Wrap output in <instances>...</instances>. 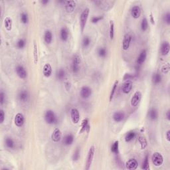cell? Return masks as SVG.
Returning a JSON list of instances; mask_svg holds the SVG:
<instances>
[{"label": "cell", "mask_w": 170, "mask_h": 170, "mask_svg": "<svg viewBox=\"0 0 170 170\" xmlns=\"http://www.w3.org/2000/svg\"><path fill=\"white\" fill-rule=\"evenodd\" d=\"M45 120L48 124H55L57 123V116L55 112L52 110H47L45 113Z\"/></svg>", "instance_id": "6da1fadb"}, {"label": "cell", "mask_w": 170, "mask_h": 170, "mask_svg": "<svg viewBox=\"0 0 170 170\" xmlns=\"http://www.w3.org/2000/svg\"><path fill=\"white\" fill-rule=\"evenodd\" d=\"M89 13H90V9L88 8H87L83 11V12L81 13V14L80 25H81V32L82 33L84 31V29H85L86 25H87L88 18V16H89Z\"/></svg>", "instance_id": "7a4b0ae2"}, {"label": "cell", "mask_w": 170, "mask_h": 170, "mask_svg": "<svg viewBox=\"0 0 170 170\" xmlns=\"http://www.w3.org/2000/svg\"><path fill=\"white\" fill-rule=\"evenodd\" d=\"M95 154V147L94 146H91L88 150V152L87 154V161H86L85 164V170H88L90 168L92 163L93 162V159Z\"/></svg>", "instance_id": "3957f363"}, {"label": "cell", "mask_w": 170, "mask_h": 170, "mask_svg": "<svg viewBox=\"0 0 170 170\" xmlns=\"http://www.w3.org/2000/svg\"><path fill=\"white\" fill-rule=\"evenodd\" d=\"M81 63V56H79L78 54H75L72 57V71L74 74L78 73L80 71V65Z\"/></svg>", "instance_id": "277c9868"}, {"label": "cell", "mask_w": 170, "mask_h": 170, "mask_svg": "<svg viewBox=\"0 0 170 170\" xmlns=\"http://www.w3.org/2000/svg\"><path fill=\"white\" fill-rule=\"evenodd\" d=\"M151 161L154 165L156 166H160L164 163V157L159 152H155L151 156Z\"/></svg>", "instance_id": "5b68a950"}, {"label": "cell", "mask_w": 170, "mask_h": 170, "mask_svg": "<svg viewBox=\"0 0 170 170\" xmlns=\"http://www.w3.org/2000/svg\"><path fill=\"white\" fill-rule=\"evenodd\" d=\"M132 40V36L130 33H126L123 37V41H122V49L124 51H127L130 48L131 41Z\"/></svg>", "instance_id": "8992f818"}, {"label": "cell", "mask_w": 170, "mask_h": 170, "mask_svg": "<svg viewBox=\"0 0 170 170\" xmlns=\"http://www.w3.org/2000/svg\"><path fill=\"white\" fill-rule=\"evenodd\" d=\"M133 87V83L131 80H126L122 85V91L124 94H128L131 92Z\"/></svg>", "instance_id": "52a82bcc"}, {"label": "cell", "mask_w": 170, "mask_h": 170, "mask_svg": "<svg viewBox=\"0 0 170 170\" xmlns=\"http://www.w3.org/2000/svg\"><path fill=\"white\" fill-rule=\"evenodd\" d=\"M92 89L91 88L88 87V86H83V87L81 88L80 90V96L82 98L87 99L92 95Z\"/></svg>", "instance_id": "ba28073f"}, {"label": "cell", "mask_w": 170, "mask_h": 170, "mask_svg": "<svg viewBox=\"0 0 170 170\" xmlns=\"http://www.w3.org/2000/svg\"><path fill=\"white\" fill-rule=\"evenodd\" d=\"M71 118L74 124H77L80 122V113L76 108H72L71 110Z\"/></svg>", "instance_id": "9c48e42d"}, {"label": "cell", "mask_w": 170, "mask_h": 170, "mask_svg": "<svg viewBox=\"0 0 170 170\" xmlns=\"http://www.w3.org/2000/svg\"><path fill=\"white\" fill-rule=\"evenodd\" d=\"M142 96V92L139 91V90L135 92V93L134 94L130 101V103L132 106H134H134H137L138 105V104L140 103V100H141Z\"/></svg>", "instance_id": "30bf717a"}, {"label": "cell", "mask_w": 170, "mask_h": 170, "mask_svg": "<svg viewBox=\"0 0 170 170\" xmlns=\"http://www.w3.org/2000/svg\"><path fill=\"white\" fill-rule=\"evenodd\" d=\"M15 72H16L17 75L21 79H25L28 76V72L26 69L22 65H17L15 67Z\"/></svg>", "instance_id": "8fae6325"}, {"label": "cell", "mask_w": 170, "mask_h": 170, "mask_svg": "<svg viewBox=\"0 0 170 170\" xmlns=\"http://www.w3.org/2000/svg\"><path fill=\"white\" fill-rule=\"evenodd\" d=\"M64 7L65 10L68 13H71L74 10V9L76 8V3L74 1H72V0H69V1H65L64 3Z\"/></svg>", "instance_id": "7c38bea8"}, {"label": "cell", "mask_w": 170, "mask_h": 170, "mask_svg": "<svg viewBox=\"0 0 170 170\" xmlns=\"http://www.w3.org/2000/svg\"><path fill=\"white\" fill-rule=\"evenodd\" d=\"M62 138V132L59 128L54 129L51 134V140L54 142H59Z\"/></svg>", "instance_id": "4fadbf2b"}, {"label": "cell", "mask_w": 170, "mask_h": 170, "mask_svg": "<svg viewBox=\"0 0 170 170\" xmlns=\"http://www.w3.org/2000/svg\"><path fill=\"white\" fill-rule=\"evenodd\" d=\"M138 162L135 158H132L127 161L126 163V169L129 170H135L138 168Z\"/></svg>", "instance_id": "5bb4252c"}, {"label": "cell", "mask_w": 170, "mask_h": 170, "mask_svg": "<svg viewBox=\"0 0 170 170\" xmlns=\"http://www.w3.org/2000/svg\"><path fill=\"white\" fill-rule=\"evenodd\" d=\"M14 122L15 126L17 127H22L23 126L25 123V117L24 115L22 114V113H17V114L15 115V118H14Z\"/></svg>", "instance_id": "9a60e30c"}, {"label": "cell", "mask_w": 170, "mask_h": 170, "mask_svg": "<svg viewBox=\"0 0 170 170\" xmlns=\"http://www.w3.org/2000/svg\"><path fill=\"white\" fill-rule=\"evenodd\" d=\"M147 58V51L146 49H143L140 52L139 55L137 57L136 63L138 65H142L144 64Z\"/></svg>", "instance_id": "2e32d148"}, {"label": "cell", "mask_w": 170, "mask_h": 170, "mask_svg": "<svg viewBox=\"0 0 170 170\" xmlns=\"http://www.w3.org/2000/svg\"><path fill=\"white\" fill-rule=\"evenodd\" d=\"M43 74L46 78H49L50 76H51L52 74H53V69H52L51 64L49 63L45 64L43 68Z\"/></svg>", "instance_id": "e0dca14e"}, {"label": "cell", "mask_w": 170, "mask_h": 170, "mask_svg": "<svg viewBox=\"0 0 170 170\" xmlns=\"http://www.w3.org/2000/svg\"><path fill=\"white\" fill-rule=\"evenodd\" d=\"M170 50V45L168 41L163 42L160 47V52L163 56L168 55Z\"/></svg>", "instance_id": "ac0fdd59"}, {"label": "cell", "mask_w": 170, "mask_h": 170, "mask_svg": "<svg viewBox=\"0 0 170 170\" xmlns=\"http://www.w3.org/2000/svg\"><path fill=\"white\" fill-rule=\"evenodd\" d=\"M29 97V92L27 90H21L18 94V98L22 103H26L28 101Z\"/></svg>", "instance_id": "d6986e66"}, {"label": "cell", "mask_w": 170, "mask_h": 170, "mask_svg": "<svg viewBox=\"0 0 170 170\" xmlns=\"http://www.w3.org/2000/svg\"><path fill=\"white\" fill-rule=\"evenodd\" d=\"M43 39L45 42L47 44H51L52 41H53V33L51 30H46L45 31L44 33V36H43Z\"/></svg>", "instance_id": "ffe728a7"}, {"label": "cell", "mask_w": 170, "mask_h": 170, "mask_svg": "<svg viewBox=\"0 0 170 170\" xmlns=\"http://www.w3.org/2000/svg\"><path fill=\"white\" fill-rule=\"evenodd\" d=\"M131 15L134 19H138L141 15V9L140 6H134L131 10Z\"/></svg>", "instance_id": "44dd1931"}, {"label": "cell", "mask_w": 170, "mask_h": 170, "mask_svg": "<svg viewBox=\"0 0 170 170\" xmlns=\"http://www.w3.org/2000/svg\"><path fill=\"white\" fill-rule=\"evenodd\" d=\"M124 117H125V114H124V113L122 112V111H117V112H115L112 116L113 120H114L116 122H122L124 119Z\"/></svg>", "instance_id": "7402d4cb"}, {"label": "cell", "mask_w": 170, "mask_h": 170, "mask_svg": "<svg viewBox=\"0 0 170 170\" xmlns=\"http://www.w3.org/2000/svg\"><path fill=\"white\" fill-rule=\"evenodd\" d=\"M60 38L63 42H66L69 39V31L67 28L63 27L60 30Z\"/></svg>", "instance_id": "603a6c76"}, {"label": "cell", "mask_w": 170, "mask_h": 170, "mask_svg": "<svg viewBox=\"0 0 170 170\" xmlns=\"http://www.w3.org/2000/svg\"><path fill=\"white\" fill-rule=\"evenodd\" d=\"M74 142V136L72 134H68L64 137L63 140V143L65 146H71Z\"/></svg>", "instance_id": "cb8c5ba5"}, {"label": "cell", "mask_w": 170, "mask_h": 170, "mask_svg": "<svg viewBox=\"0 0 170 170\" xmlns=\"http://www.w3.org/2000/svg\"><path fill=\"white\" fill-rule=\"evenodd\" d=\"M88 122H89V120H88V118L83 120L82 122V124H81V128L80 131H79V133L82 134L83 132H85V131H87V132H88V131H89L90 125Z\"/></svg>", "instance_id": "d4e9b609"}, {"label": "cell", "mask_w": 170, "mask_h": 170, "mask_svg": "<svg viewBox=\"0 0 170 170\" xmlns=\"http://www.w3.org/2000/svg\"><path fill=\"white\" fill-rule=\"evenodd\" d=\"M148 117L150 120L155 121L158 118V112L156 108H151L148 112Z\"/></svg>", "instance_id": "484cf974"}, {"label": "cell", "mask_w": 170, "mask_h": 170, "mask_svg": "<svg viewBox=\"0 0 170 170\" xmlns=\"http://www.w3.org/2000/svg\"><path fill=\"white\" fill-rule=\"evenodd\" d=\"M4 26L7 31H10L12 29L13 26V20L10 17H6L4 19Z\"/></svg>", "instance_id": "4316f807"}, {"label": "cell", "mask_w": 170, "mask_h": 170, "mask_svg": "<svg viewBox=\"0 0 170 170\" xmlns=\"http://www.w3.org/2000/svg\"><path fill=\"white\" fill-rule=\"evenodd\" d=\"M56 78H57L58 80L59 81H63L65 78V76H66V72H65V69H63V68H61L56 72Z\"/></svg>", "instance_id": "83f0119b"}, {"label": "cell", "mask_w": 170, "mask_h": 170, "mask_svg": "<svg viewBox=\"0 0 170 170\" xmlns=\"http://www.w3.org/2000/svg\"><path fill=\"white\" fill-rule=\"evenodd\" d=\"M162 76L160 73L158 72H156L154 73L152 76V82L154 85H158L161 82H162Z\"/></svg>", "instance_id": "f1b7e54d"}, {"label": "cell", "mask_w": 170, "mask_h": 170, "mask_svg": "<svg viewBox=\"0 0 170 170\" xmlns=\"http://www.w3.org/2000/svg\"><path fill=\"white\" fill-rule=\"evenodd\" d=\"M5 144L7 148L10 149H13L15 147V142L11 137H7L5 140Z\"/></svg>", "instance_id": "f546056e"}, {"label": "cell", "mask_w": 170, "mask_h": 170, "mask_svg": "<svg viewBox=\"0 0 170 170\" xmlns=\"http://www.w3.org/2000/svg\"><path fill=\"white\" fill-rule=\"evenodd\" d=\"M136 136V134L134 131H130V132H128L126 134L125 136V141L126 142H130L134 139Z\"/></svg>", "instance_id": "4dcf8cb0"}, {"label": "cell", "mask_w": 170, "mask_h": 170, "mask_svg": "<svg viewBox=\"0 0 170 170\" xmlns=\"http://www.w3.org/2000/svg\"><path fill=\"white\" fill-rule=\"evenodd\" d=\"M118 85V81H116L114 83V85H113V86H112V90H111V92H110V96H109L110 102L112 101V100L113 99V97H114V94H115L116 90V89H117Z\"/></svg>", "instance_id": "1f68e13d"}, {"label": "cell", "mask_w": 170, "mask_h": 170, "mask_svg": "<svg viewBox=\"0 0 170 170\" xmlns=\"http://www.w3.org/2000/svg\"><path fill=\"white\" fill-rule=\"evenodd\" d=\"M90 43H91V39H90L89 36H85L82 41V46L83 48L85 49L89 47Z\"/></svg>", "instance_id": "d6a6232c"}, {"label": "cell", "mask_w": 170, "mask_h": 170, "mask_svg": "<svg viewBox=\"0 0 170 170\" xmlns=\"http://www.w3.org/2000/svg\"><path fill=\"white\" fill-rule=\"evenodd\" d=\"M20 21L23 24H27L29 21V16L26 12H22L20 14Z\"/></svg>", "instance_id": "836d02e7"}, {"label": "cell", "mask_w": 170, "mask_h": 170, "mask_svg": "<svg viewBox=\"0 0 170 170\" xmlns=\"http://www.w3.org/2000/svg\"><path fill=\"white\" fill-rule=\"evenodd\" d=\"M109 36L111 40H112L114 37V23L112 20L110 21V28H109Z\"/></svg>", "instance_id": "e575fe53"}, {"label": "cell", "mask_w": 170, "mask_h": 170, "mask_svg": "<svg viewBox=\"0 0 170 170\" xmlns=\"http://www.w3.org/2000/svg\"><path fill=\"white\" fill-rule=\"evenodd\" d=\"M111 151L114 154H118L119 152V142L115 141L111 146Z\"/></svg>", "instance_id": "d590c367"}, {"label": "cell", "mask_w": 170, "mask_h": 170, "mask_svg": "<svg viewBox=\"0 0 170 170\" xmlns=\"http://www.w3.org/2000/svg\"><path fill=\"white\" fill-rule=\"evenodd\" d=\"M141 29L143 31H146L148 29V21L146 17H144L141 21Z\"/></svg>", "instance_id": "8d00e7d4"}, {"label": "cell", "mask_w": 170, "mask_h": 170, "mask_svg": "<svg viewBox=\"0 0 170 170\" xmlns=\"http://www.w3.org/2000/svg\"><path fill=\"white\" fill-rule=\"evenodd\" d=\"M138 142H139L140 146H141V148L142 149H145L148 146V142H147V140L146 138L143 136H140L138 139Z\"/></svg>", "instance_id": "74e56055"}, {"label": "cell", "mask_w": 170, "mask_h": 170, "mask_svg": "<svg viewBox=\"0 0 170 170\" xmlns=\"http://www.w3.org/2000/svg\"><path fill=\"white\" fill-rule=\"evenodd\" d=\"M98 55L101 58L106 57L107 55V50L105 47H100L98 49Z\"/></svg>", "instance_id": "f35d334b"}, {"label": "cell", "mask_w": 170, "mask_h": 170, "mask_svg": "<svg viewBox=\"0 0 170 170\" xmlns=\"http://www.w3.org/2000/svg\"><path fill=\"white\" fill-rule=\"evenodd\" d=\"M26 45V41L24 39H20L18 40V41L17 42L16 46L18 49H23Z\"/></svg>", "instance_id": "ab89813d"}, {"label": "cell", "mask_w": 170, "mask_h": 170, "mask_svg": "<svg viewBox=\"0 0 170 170\" xmlns=\"http://www.w3.org/2000/svg\"><path fill=\"white\" fill-rule=\"evenodd\" d=\"M142 169L148 170L149 169V157L148 156H146L144 158V162H143L142 164Z\"/></svg>", "instance_id": "60d3db41"}, {"label": "cell", "mask_w": 170, "mask_h": 170, "mask_svg": "<svg viewBox=\"0 0 170 170\" xmlns=\"http://www.w3.org/2000/svg\"><path fill=\"white\" fill-rule=\"evenodd\" d=\"M79 158H80V149L79 148H76V150L74 151L73 155H72V160L73 162H76L78 161Z\"/></svg>", "instance_id": "b9f144b4"}, {"label": "cell", "mask_w": 170, "mask_h": 170, "mask_svg": "<svg viewBox=\"0 0 170 170\" xmlns=\"http://www.w3.org/2000/svg\"><path fill=\"white\" fill-rule=\"evenodd\" d=\"M34 62L36 64L38 62V55H37V44H36V42L34 41Z\"/></svg>", "instance_id": "7bdbcfd3"}, {"label": "cell", "mask_w": 170, "mask_h": 170, "mask_svg": "<svg viewBox=\"0 0 170 170\" xmlns=\"http://www.w3.org/2000/svg\"><path fill=\"white\" fill-rule=\"evenodd\" d=\"M169 70H170V65H169V63H166V64H165L164 65H163L162 67V69H161V71H162V73L167 74L169 72Z\"/></svg>", "instance_id": "ee69618b"}, {"label": "cell", "mask_w": 170, "mask_h": 170, "mask_svg": "<svg viewBox=\"0 0 170 170\" xmlns=\"http://www.w3.org/2000/svg\"><path fill=\"white\" fill-rule=\"evenodd\" d=\"M103 19V15H99V16H94L91 18V22L93 23H96L98 21Z\"/></svg>", "instance_id": "f6af8a7d"}, {"label": "cell", "mask_w": 170, "mask_h": 170, "mask_svg": "<svg viewBox=\"0 0 170 170\" xmlns=\"http://www.w3.org/2000/svg\"><path fill=\"white\" fill-rule=\"evenodd\" d=\"M164 20L165 23L167 25L170 24V13L167 12L164 16Z\"/></svg>", "instance_id": "bcb514c9"}, {"label": "cell", "mask_w": 170, "mask_h": 170, "mask_svg": "<svg viewBox=\"0 0 170 170\" xmlns=\"http://www.w3.org/2000/svg\"><path fill=\"white\" fill-rule=\"evenodd\" d=\"M6 119V114L3 109L0 110V123L2 124Z\"/></svg>", "instance_id": "7dc6e473"}, {"label": "cell", "mask_w": 170, "mask_h": 170, "mask_svg": "<svg viewBox=\"0 0 170 170\" xmlns=\"http://www.w3.org/2000/svg\"><path fill=\"white\" fill-rule=\"evenodd\" d=\"M4 102H5V94L3 91H1L0 92V104L3 105Z\"/></svg>", "instance_id": "c3c4849f"}, {"label": "cell", "mask_w": 170, "mask_h": 170, "mask_svg": "<svg viewBox=\"0 0 170 170\" xmlns=\"http://www.w3.org/2000/svg\"><path fill=\"white\" fill-rule=\"evenodd\" d=\"M165 138L168 142H170V130H168L165 133Z\"/></svg>", "instance_id": "681fc988"}, {"label": "cell", "mask_w": 170, "mask_h": 170, "mask_svg": "<svg viewBox=\"0 0 170 170\" xmlns=\"http://www.w3.org/2000/svg\"><path fill=\"white\" fill-rule=\"evenodd\" d=\"M165 116H166L167 120H170V110H168L165 113Z\"/></svg>", "instance_id": "f907efd6"}, {"label": "cell", "mask_w": 170, "mask_h": 170, "mask_svg": "<svg viewBox=\"0 0 170 170\" xmlns=\"http://www.w3.org/2000/svg\"><path fill=\"white\" fill-rule=\"evenodd\" d=\"M41 3L43 4V5H46V4L49 3V0H43V1H41Z\"/></svg>", "instance_id": "816d5d0a"}]
</instances>
